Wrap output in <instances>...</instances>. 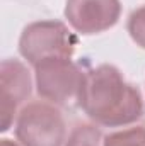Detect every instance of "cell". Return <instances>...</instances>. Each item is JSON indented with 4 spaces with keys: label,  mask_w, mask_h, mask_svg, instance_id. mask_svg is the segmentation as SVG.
<instances>
[{
    "label": "cell",
    "mask_w": 145,
    "mask_h": 146,
    "mask_svg": "<svg viewBox=\"0 0 145 146\" xmlns=\"http://www.w3.org/2000/svg\"><path fill=\"white\" fill-rule=\"evenodd\" d=\"M104 146H145V126L111 133L104 138Z\"/></svg>",
    "instance_id": "ba28073f"
},
{
    "label": "cell",
    "mask_w": 145,
    "mask_h": 146,
    "mask_svg": "<svg viewBox=\"0 0 145 146\" xmlns=\"http://www.w3.org/2000/svg\"><path fill=\"white\" fill-rule=\"evenodd\" d=\"M0 146H19V145H17V143H14V141H10V139H2Z\"/></svg>",
    "instance_id": "30bf717a"
},
{
    "label": "cell",
    "mask_w": 145,
    "mask_h": 146,
    "mask_svg": "<svg viewBox=\"0 0 145 146\" xmlns=\"http://www.w3.org/2000/svg\"><path fill=\"white\" fill-rule=\"evenodd\" d=\"M31 75L28 66L19 61L7 58L0 65V112H2V127L0 131L5 133L14 117L19 115L17 109L29 99L31 95Z\"/></svg>",
    "instance_id": "8992f818"
},
{
    "label": "cell",
    "mask_w": 145,
    "mask_h": 146,
    "mask_svg": "<svg viewBox=\"0 0 145 146\" xmlns=\"http://www.w3.org/2000/svg\"><path fill=\"white\" fill-rule=\"evenodd\" d=\"M65 146H104V138L96 124L80 122L72 129Z\"/></svg>",
    "instance_id": "52a82bcc"
},
{
    "label": "cell",
    "mask_w": 145,
    "mask_h": 146,
    "mask_svg": "<svg viewBox=\"0 0 145 146\" xmlns=\"http://www.w3.org/2000/svg\"><path fill=\"white\" fill-rule=\"evenodd\" d=\"M77 37L60 21H38L24 27L19 37V53L36 66L56 58H72Z\"/></svg>",
    "instance_id": "7a4b0ae2"
},
{
    "label": "cell",
    "mask_w": 145,
    "mask_h": 146,
    "mask_svg": "<svg viewBox=\"0 0 145 146\" xmlns=\"http://www.w3.org/2000/svg\"><path fill=\"white\" fill-rule=\"evenodd\" d=\"M121 15L119 0H67L65 17L80 34L91 36L111 29Z\"/></svg>",
    "instance_id": "5b68a950"
},
{
    "label": "cell",
    "mask_w": 145,
    "mask_h": 146,
    "mask_svg": "<svg viewBox=\"0 0 145 146\" xmlns=\"http://www.w3.org/2000/svg\"><path fill=\"white\" fill-rule=\"evenodd\" d=\"M34 80L39 97L53 106H68L79 102L85 73L79 63L70 58L48 60L34 66Z\"/></svg>",
    "instance_id": "3957f363"
},
{
    "label": "cell",
    "mask_w": 145,
    "mask_h": 146,
    "mask_svg": "<svg viewBox=\"0 0 145 146\" xmlns=\"http://www.w3.org/2000/svg\"><path fill=\"white\" fill-rule=\"evenodd\" d=\"M77 104L91 121L104 127L130 126L145 114L138 88L128 83L113 65L87 70Z\"/></svg>",
    "instance_id": "6da1fadb"
},
{
    "label": "cell",
    "mask_w": 145,
    "mask_h": 146,
    "mask_svg": "<svg viewBox=\"0 0 145 146\" xmlns=\"http://www.w3.org/2000/svg\"><path fill=\"white\" fill-rule=\"evenodd\" d=\"M65 136L63 114L50 102H31L15 119V138L22 146H63Z\"/></svg>",
    "instance_id": "277c9868"
},
{
    "label": "cell",
    "mask_w": 145,
    "mask_h": 146,
    "mask_svg": "<svg viewBox=\"0 0 145 146\" xmlns=\"http://www.w3.org/2000/svg\"><path fill=\"white\" fill-rule=\"evenodd\" d=\"M128 34L130 37L145 49V5L138 7L137 10H133L128 17V24H126Z\"/></svg>",
    "instance_id": "9c48e42d"
}]
</instances>
